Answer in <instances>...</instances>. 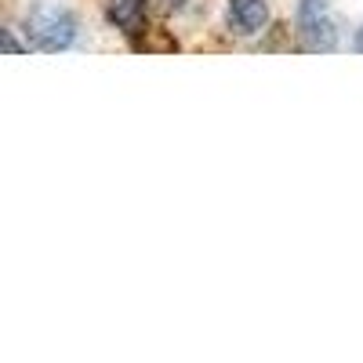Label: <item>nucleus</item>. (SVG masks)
Here are the masks:
<instances>
[{
  "label": "nucleus",
  "mask_w": 363,
  "mask_h": 363,
  "mask_svg": "<svg viewBox=\"0 0 363 363\" xmlns=\"http://www.w3.org/2000/svg\"><path fill=\"white\" fill-rule=\"evenodd\" d=\"M145 11H149V0H106L109 22L128 37H138L145 29Z\"/></svg>",
  "instance_id": "obj_4"
},
{
  "label": "nucleus",
  "mask_w": 363,
  "mask_h": 363,
  "mask_svg": "<svg viewBox=\"0 0 363 363\" xmlns=\"http://www.w3.org/2000/svg\"><path fill=\"white\" fill-rule=\"evenodd\" d=\"M26 40L40 48V51H66L77 44V18L69 8H58V4H40L26 8Z\"/></svg>",
  "instance_id": "obj_1"
},
{
  "label": "nucleus",
  "mask_w": 363,
  "mask_h": 363,
  "mask_svg": "<svg viewBox=\"0 0 363 363\" xmlns=\"http://www.w3.org/2000/svg\"><path fill=\"white\" fill-rule=\"evenodd\" d=\"M186 4H189V0H164V8H167V11H182Z\"/></svg>",
  "instance_id": "obj_6"
},
{
  "label": "nucleus",
  "mask_w": 363,
  "mask_h": 363,
  "mask_svg": "<svg viewBox=\"0 0 363 363\" xmlns=\"http://www.w3.org/2000/svg\"><path fill=\"white\" fill-rule=\"evenodd\" d=\"M294 33L306 51H335L338 48V26H335V15H330L327 0H298Z\"/></svg>",
  "instance_id": "obj_2"
},
{
  "label": "nucleus",
  "mask_w": 363,
  "mask_h": 363,
  "mask_svg": "<svg viewBox=\"0 0 363 363\" xmlns=\"http://www.w3.org/2000/svg\"><path fill=\"white\" fill-rule=\"evenodd\" d=\"M352 48H356V51H363V29H359V33H356V40H352Z\"/></svg>",
  "instance_id": "obj_7"
},
{
  "label": "nucleus",
  "mask_w": 363,
  "mask_h": 363,
  "mask_svg": "<svg viewBox=\"0 0 363 363\" xmlns=\"http://www.w3.org/2000/svg\"><path fill=\"white\" fill-rule=\"evenodd\" d=\"M269 26L265 0H229V29L240 37H255Z\"/></svg>",
  "instance_id": "obj_3"
},
{
  "label": "nucleus",
  "mask_w": 363,
  "mask_h": 363,
  "mask_svg": "<svg viewBox=\"0 0 363 363\" xmlns=\"http://www.w3.org/2000/svg\"><path fill=\"white\" fill-rule=\"evenodd\" d=\"M4 40H8V51H22V44L15 40V29H4Z\"/></svg>",
  "instance_id": "obj_5"
}]
</instances>
